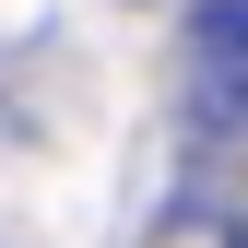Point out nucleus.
I'll return each mask as SVG.
<instances>
[{"instance_id":"f257e3e1","label":"nucleus","mask_w":248,"mask_h":248,"mask_svg":"<svg viewBox=\"0 0 248 248\" xmlns=\"http://www.w3.org/2000/svg\"><path fill=\"white\" fill-rule=\"evenodd\" d=\"M248 118V0H189V130Z\"/></svg>"}]
</instances>
